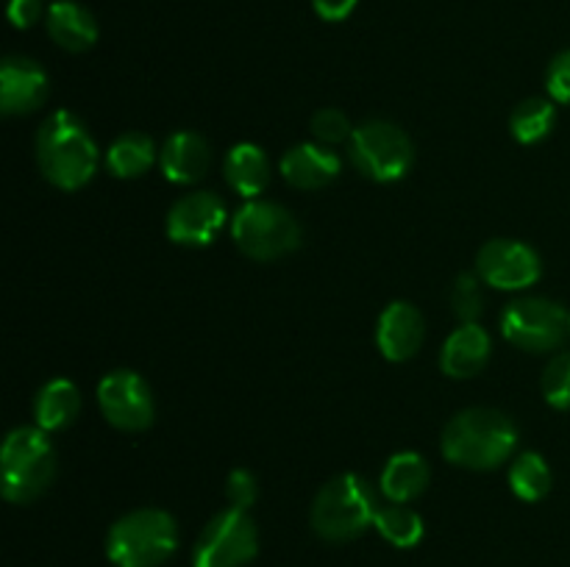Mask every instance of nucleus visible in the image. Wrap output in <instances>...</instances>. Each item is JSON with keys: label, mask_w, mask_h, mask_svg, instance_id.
I'll return each mask as SVG.
<instances>
[{"label": "nucleus", "mask_w": 570, "mask_h": 567, "mask_svg": "<svg viewBox=\"0 0 570 567\" xmlns=\"http://www.w3.org/2000/svg\"><path fill=\"white\" fill-rule=\"evenodd\" d=\"M476 276L495 289H527L540 278V256L515 239H493L479 250Z\"/></svg>", "instance_id": "obj_11"}, {"label": "nucleus", "mask_w": 570, "mask_h": 567, "mask_svg": "<svg viewBox=\"0 0 570 567\" xmlns=\"http://www.w3.org/2000/svg\"><path fill=\"white\" fill-rule=\"evenodd\" d=\"M45 11V0H11L9 3V20L14 28H31L37 26Z\"/></svg>", "instance_id": "obj_31"}, {"label": "nucleus", "mask_w": 570, "mask_h": 567, "mask_svg": "<svg viewBox=\"0 0 570 567\" xmlns=\"http://www.w3.org/2000/svg\"><path fill=\"white\" fill-rule=\"evenodd\" d=\"M557 120V109L551 100L546 98H527L515 111H512L510 128L515 133L518 142L523 145H534L540 139H546L554 128Z\"/></svg>", "instance_id": "obj_24"}, {"label": "nucleus", "mask_w": 570, "mask_h": 567, "mask_svg": "<svg viewBox=\"0 0 570 567\" xmlns=\"http://www.w3.org/2000/svg\"><path fill=\"white\" fill-rule=\"evenodd\" d=\"M429 484V465L421 454L415 450H401V454L390 456L384 465L379 487H382L384 498L390 504H410L417 495H423Z\"/></svg>", "instance_id": "obj_19"}, {"label": "nucleus", "mask_w": 570, "mask_h": 567, "mask_svg": "<svg viewBox=\"0 0 570 567\" xmlns=\"http://www.w3.org/2000/svg\"><path fill=\"white\" fill-rule=\"evenodd\" d=\"M156 161V145L148 133L131 131L122 133L111 142L109 153H106V165L117 178H139L154 167Z\"/></svg>", "instance_id": "obj_22"}, {"label": "nucleus", "mask_w": 570, "mask_h": 567, "mask_svg": "<svg viewBox=\"0 0 570 567\" xmlns=\"http://www.w3.org/2000/svg\"><path fill=\"white\" fill-rule=\"evenodd\" d=\"M543 395L554 409H570V354H560L549 361L543 372Z\"/></svg>", "instance_id": "obj_27"}, {"label": "nucleus", "mask_w": 570, "mask_h": 567, "mask_svg": "<svg viewBox=\"0 0 570 567\" xmlns=\"http://www.w3.org/2000/svg\"><path fill=\"white\" fill-rule=\"evenodd\" d=\"M45 26H48L50 39L61 50H70V53H83V50L98 42V22H95L92 11L87 6L76 3V0L50 3L48 14H45Z\"/></svg>", "instance_id": "obj_18"}, {"label": "nucleus", "mask_w": 570, "mask_h": 567, "mask_svg": "<svg viewBox=\"0 0 570 567\" xmlns=\"http://www.w3.org/2000/svg\"><path fill=\"white\" fill-rule=\"evenodd\" d=\"M510 487L521 500H540L551 493V467L540 454H521L510 467Z\"/></svg>", "instance_id": "obj_25"}, {"label": "nucleus", "mask_w": 570, "mask_h": 567, "mask_svg": "<svg viewBox=\"0 0 570 567\" xmlns=\"http://www.w3.org/2000/svg\"><path fill=\"white\" fill-rule=\"evenodd\" d=\"M360 0H312V9L317 11V17H323L326 22H340L356 9Z\"/></svg>", "instance_id": "obj_32"}, {"label": "nucleus", "mask_w": 570, "mask_h": 567, "mask_svg": "<svg viewBox=\"0 0 570 567\" xmlns=\"http://www.w3.org/2000/svg\"><path fill=\"white\" fill-rule=\"evenodd\" d=\"M98 406L120 431H145L154 422V395L134 370H111L98 384Z\"/></svg>", "instance_id": "obj_10"}, {"label": "nucleus", "mask_w": 570, "mask_h": 567, "mask_svg": "<svg viewBox=\"0 0 570 567\" xmlns=\"http://www.w3.org/2000/svg\"><path fill=\"white\" fill-rule=\"evenodd\" d=\"M568 311L549 298H518L501 315V334L515 348L546 354L568 337Z\"/></svg>", "instance_id": "obj_9"}, {"label": "nucleus", "mask_w": 570, "mask_h": 567, "mask_svg": "<svg viewBox=\"0 0 570 567\" xmlns=\"http://www.w3.org/2000/svg\"><path fill=\"white\" fill-rule=\"evenodd\" d=\"M482 278L473 276V272H462L456 278L454 289H451V306H454V315L462 322H476L482 315L484 306V292H482Z\"/></svg>", "instance_id": "obj_26"}, {"label": "nucleus", "mask_w": 570, "mask_h": 567, "mask_svg": "<svg viewBox=\"0 0 570 567\" xmlns=\"http://www.w3.org/2000/svg\"><path fill=\"white\" fill-rule=\"evenodd\" d=\"M37 161L53 187L81 189L98 170V145L72 111H53L37 131Z\"/></svg>", "instance_id": "obj_1"}, {"label": "nucleus", "mask_w": 570, "mask_h": 567, "mask_svg": "<svg viewBox=\"0 0 570 567\" xmlns=\"http://www.w3.org/2000/svg\"><path fill=\"white\" fill-rule=\"evenodd\" d=\"M546 89L557 103H570V48L551 59L549 72H546Z\"/></svg>", "instance_id": "obj_29"}, {"label": "nucleus", "mask_w": 570, "mask_h": 567, "mask_svg": "<svg viewBox=\"0 0 570 567\" xmlns=\"http://www.w3.org/2000/svg\"><path fill=\"white\" fill-rule=\"evenodd\" d=\"M568 334H570V317H568Z\"/></svg>", "instance_id": "obj_33"}, {"label": "nucleus", "mask_w": 570, "mask_h": 567, "mask_svg": "<svg viewBox=\"0 0 570 567\" xmlns=\"http://www.w3.org/2000/svg\"><path fill=\"white\" fill-rule=\"evenodd\" d=\"M373 526H376L379 534H382L390 545H395V548H415L423 539V531H426L423 517L417 515L415 509H410L406 504L379 506Z\"/></svg>", "instance_id": "obj_23"}, {"label": "nucleus", "mask_w": 570, "mask_h": 567, "mask_svg": "<svg viewBox=\"0 0 570 567\" xmlns=\"http://www.w3.org/2000/svg\"><path fill=\"white\" fill-rule=\"evenodd\" d=\"M176 545V520L165 509H137L109 528L106 556L117 567H159L170 559Z\"/></svg>", "instance_id": "obj_5"}, {"label": "nucleus", "mask_w": 570, "mask_h": 567, "mask_svg": "<svg viewBox=\"0 0 570 567\" xmlns=\"http://www.w3.org/2000/svg\"><path fill=\"white\" fill-rule=\"evenodd\" d=\"M56 450L48 431L20 426L6 437L0 450V489L11 504H31L53 484Z\"/></svg>", "instance_id": "obj_4"}, {"label": "nucleus", "mask_w": 570, "mask_h": 567, "mask_svg": "<svg viewBox=\"0 0 570 567\" xmlns=\"http://www.w3.org/2000/svg\"><path fill=\"white\" fill-rule=\"evenodd\" d=\"M312 133L321 145H340L345 139L354 137V126L345 117V111L340 109H321L315 117H312Z\"/></svg>", "instance_id": "obj_28"}, {"label": "nucleus", "mask_w": 570, "mask_h": 567, "mask_svg": "<svg viewBox=\"0 0 570 567\" xmlns=\"http://www.w3.org/2000/svg\"><path fill=\"white\" fill-rule=\"evenodd\" d=\"M48 98V72L28 56H9L0 67V109L3 115H31Z\"/></svg>", "instance_id": "obj_13"}, {"label": "nucleus", "mask_w": 570, "mask_h": 567, "mask_svg": "<svg viewBox=\"0 0 570 567\" xmlns=\"http://www.w3.org/2000/svg\"><path fill=\"white\" fill-rule=\"evenodd\" d=\"M518 445V428L504 411L473 406L451 417L443 431V454L456 467L493 470L512 456Z\"/></svg>", "instance_id": "obj_2"}, {"label": "nucleus", "mask_w": 570, "mask_h": 567, "mask_svg": "<svg viewBox=\"0 0 570 567\" xmlns=\"http://www.w3.org/2000/svg\"><path fill=\"white\" fill-rule=\"evenodd\" d=\"M256 493H259V487H256V478L250 476L248 470H243V467L232 470V476H228V484H226V498L234 509L248 511L250 506H254Z\"/></svg>", "instance_id": "obj_30"}, {"label": "nucleus", "mask_w": 570, "mask_h": 567, "mask_svg": "<svg viewBox=\"0 0 570 567\" xmlns=\"http://www.w3.org/2000/svg\"><path fill=\"white\" fill-rule=\"evenodd\" d=\"M490 350H493L490 334L479 322H462L445 339L440 350V367L451 378H473L490 361Z\"/></svg>", "instance_id": "obj_16"}, {"label": "nucleus", "mask_w": 570, "mask_h": 567, "mask_svg": "<svg viewBox=\"0 0 570 567\" xmlns=\"http://www.w3.org/2000/svg\"><path fill=\"white\" fill-rule=\"evenodd\" d=\"M376 489L360 472H343L323 484L312 504V528L326 543H348L376 520Z\"/></svg>", "instance_id": "obj_3"}, {"label": "nucleus", "mask_w": 570, "mask_h": 567, "mask_svg": "<svg viewBox=\"0 0 570 567\" xmlns=\"http://www.w3.org/2000/svg\"><path fill=\"white\" fill-rule=\"evenodd\" d=\"M348 156L362 176L379 183L399 181L415 165L412 139L387 120H371L354 128V137L348 139Z\"/></svg>", "instance_id": "obj_7"}, {"label": "nucleus", "mask_w": 570, "mask_h": 567, "mask_svg": "<svg viewBox=\"0 0 570 567\" xmlns=\"http://www.w3.org/2000/svg\"><path fill=\"white\" fill-rule=\"evenodd\" d=\"M226 181L243 198L256 200L271 183V161L267 153L254 142H239L226 156Z\"/></svg>", "instance_id": "obj_20"}, {"label": "nucleus", "mask_w": 570, "mask_h": 567, "mask_svg": "<svg viewBox=\"0 0 570 567\" xmlns=\"http://www.w3.org/2000/svg\"><path fill=\"white\" fill-rule=\"evenodd\" d=\"M340 156L321 142H301L282 156V176L295 189L328 187L340 176Z\"/></svg>", "instance_id": "obj_15"}, {"label": "nucleus", "mask_w": 570, "mask_h": 567, "mask_svg": "<svg viewBox=\"0 0 570 567\" xmlns=\"http://www.w3.org/2000/svg\"><path fill=\"white\" fill-rule=\"evenodd\" d=\"M232 237L248 259L276 261L301 245V226L284 206L248 200L232 220Z\"/></svg>", "instance_id": "obj_6"}, {"label": "nucleus", "mask_w": 570, "mask_h": 567, "mask_svg": "<svg viewBox=\"0 0 570 567\" xmlns=\"http://www.w3.org/2000/svg\"><path fill=\"white\" fill-rule=\"evenodd\" d=\"M212 165V150L200 133L178 131L167 137L159 150V167L167 181L195 183L206 176Z\"/></svg>", "instance_id": "obj_17"}, {"label": "nucleus", "mask_w": 570, "mask_h": 567, "mask_svg": "<svg viewBox=\"0 0 570 567\" xmlns=\"http://www.w3.org/2000/svg\"><path fill=\"white\" fill-rule=\"evenodd\" d=\"M226 226V203L215 192H189L167 211V237L178 245L200 248Z\"/></svg>", "instance_id": "obj_12"}, {"label": "nucleus", "mask_w": 570, "mask_h": 567, "mask_svg": "<svg viewBox=\"0 0 570 567\" xmlns=\"http://www.w3.org/2000/svg\"><path fill=\"white\" fill-rule=\"evenodd\" d=\"M426 337V322L423 315L406 300H395L382 311L376 326V345L384 359L406 361L421 350Z\"/></svg>", "instance_id": "obj_14"}, {"label": "nucleus", "mask_w": 570, "mask_h": 567, "mask_svg": "<svg viewBox=\"0 0 570 567\" xmlns=\"http://www.w3.org/2000/svg\"><path fill=\"white\" fill-rule=\"evenodd\" d=\"M259 550V534L248 511L228 509L217 511L200 531L193 550V567H243Z\"/></svg>", "instance_id": "obj_8"}, {"label": "nucleus", "mask_w": 570, "mask_h": 567, "mask_svg": "<svg viewBox=\"0 0 570 567\" xmlns=\"http://www.w3.org/2000/svg\"><path fill=\"white\" fill-rule=\"evenodd\" d=\"M78 411H81V392L67 378L48 381L33 400V417L42 431H61L76 420Z\"/></svg>", "instance_id": "obj_21"}]
</instances>
